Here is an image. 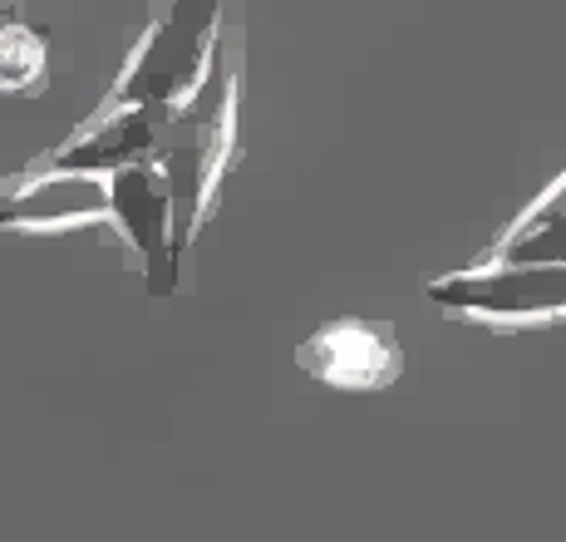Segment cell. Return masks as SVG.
<instances>
[{"instance_id":"obj_1","label":"cell","mask_w":566,"mask_h":542,"mask_svg":"<svg viewBox=\"0 0 566 542\" xmlns=\"http://www.w3.org/2000/svg\"><path fill=\"white\" fill-rule=\"evenodd\" d=\"M237 54L217 45V60L207 70L202 90L182 108H172L163 124L154 168L168 183L172 198V237H178V257L198 242L202 222L212 217L217 188H222L227 168L237 154Z\"/></svg>"},{"instance_id":"obj_2","label":"cell","mask_w":566,"mask_h":542,"mask_svg":"<svg viewBox=\"0 0 566 542\" xmlns=\"http://www.w3.org/2000/svg\"><path fill=\"white\" fill-rule=\"evenodd\" d=\"M222 45V0H163L104 108H182Z\"/></svg>"},{"instance_id":"obj_3","label":"cell","mask_w":566,"mask_h":542,"mask_svg":"<svg viewBox=\"0 0 566 542\" xmlns=\"http://www.w3.org/2000/svg\"><path fill=\"white\" fill-rule=\"evenodd\" d=\"M423 296L443 316L522 331V325L566 321V267L547 262H473L453 277L429 281Z\"/></svg>"},{"instance_id":"obj_4","label":"cell","mask_w":566,"mask_h":542,"mask_svg":"<svg viewBox=\"0 0 566 542\" xmlns=\"http://www.w3.org/2000/svg\"><path fill=\"white\" fill-rule=\"evenodd\" d=\"M104 188H108V222L144 257L148 296H172L182 257H178V237H172V198L163 173L154 163H138V168L108 173Z\"/></svg>"},{"instance_id":"obj_5","label":"cell","mask_w":566,"mask_h":542,"mask_svg":"<svg viewBox=\"0 0 566 542\" xmlns=\"http://www.w3.org/2000/svg\"><path fill=\"white\" fill-rule=\"evenodd\" d=\"M296 361L311 379L331 389H385L405 375V345L389 321L340 316L311 331Z\"/></svg>"},{"instance_id":"obj_6","label":"cell","mask_w":566,"mask_h":542,"mask_svg":"<svg viewBox=\"0 0 566 542\" xmlns=\"http://www.w3.org/2000/svg\"><path fill=\"white\" fill-rule=\"evenodd\" d=\"M168 108H99L94 124H84L64 148L40 158L30 173H84V178H108L118 168L154 163Z\"/></svg>"},{"instance_id":"obj_7","label":"cell","mask_w":566,"mask_h":542,"mask_svg":"<svg viewBox=\"0 0 566 542\" xmlns=\"http://www.w3.org/2000/svg\"><path fill=\"white\" fill-rule=\"evenodd\" d=\"M108 222V188L104 178L84 173H30L15 188H0V227L20 232H54V227Z\"/></svg>"},{"instance_id":"obj_8","label":"cell","mask_w":566,"mask_h":542,"mask_svg":"<svg viewBox=\"0 0 566 542\" xmlns=\"http://www.w3.org/2000/svg\"><path fill=\"white\" fill-rule=\"evenodd\" d=\"M483 262H547L566 267V173L493 242Z\"/></svg>"},{"instance_id":"obj_9","label":"cell","mask_w":566,"mask_h":542,"mask_svg":"<svg viewBox=\"0 0 566 542\" xmlns=\"http://www.w3.org/2000/svg\"><path fill=\"white\" fill-rule=\"evenodd\" d=\"M45 70V45H40L35 30L25 25H6L0 30V84L6 90H25L40 80Z\"/></svg>"}]
</instances>
